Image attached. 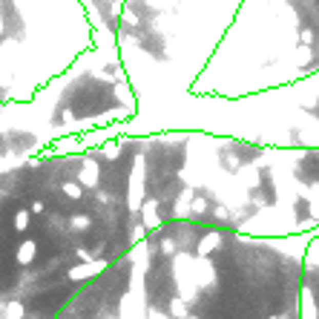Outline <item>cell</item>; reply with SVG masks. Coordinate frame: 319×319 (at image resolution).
Wrapping results in <instances>:
<instances>
[{"mask_svg":"<svg viewBox=\"0 0 319 319\" xmlns=\"http://www.w3.org/2000/svg\"><path fill=\"white\" fill-rule=\"evenodd\" d=\"M141 135L46 147L0 167V319H58L147 236L135 207Z\"/></svg>","mask_w":319,"mask_h":319,"instance_id":"cell-1","label":"cell"},{"mask_svg":"<svg viewBox=\"0 0 319 319\" xmlns=\"http://www.w3.org/2000/svg\"><path fill=\"white\" fill-rule=\"evenodd\" d=\"M98 32L81 0H0V107L29 104Z\"/></svg>","mask_w":319,"mask_h":319,"instance_id":"cell-2","label":"cell"}]
</instances>
